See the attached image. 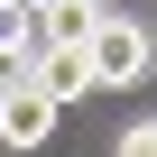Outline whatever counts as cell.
<instances>
[{
  "instance_id": "6da1fadb",
  "label": "cell",
  "mask_w": 157,
  "mask_h": 157,
  "mask_svg": "<svg viewBox=\"0 0 157 157\" xmlns=\"http://www.w3.org/2000/svg\"><path fill=\"white\" fill-rule=\"evenodd\" d=\"M83 65H93V93H139L148 65H157V37H148L129 10H102L93 37H83Z\"/></svg>"
},
{
  "instance_id": "7a4b0ae2",
  "label": "cell",
  "mask_w": 157,
  "mask_h": 157,
  "mask_svg": "<svg viewBox=\"0 0 157 157\" xmlns=\"http://www.w3.org/2000/svg\"><path fill=\"white\" fill-rule=\"evenodd\" d=\"M56 129H65V111H56L37 83H10V93H0V148H10V157H37Z\"/></svg>"
},
{
  "instance_id": "3957f363",
  "label": "cell",
  "mask_w": 157,
  "mask_h": 157,
  "mask_svg": "<svg viewBox=\"0 0 157 157\" xmlns=\"http://www.w3.org/2000/svg\"><path fill=\"white\" fill-rule=\"evenodd\" d=\"M111 157H157V120H129V129L111 139Z\"/></svg>"
},
{
  "instance_id": "277c9868",
  "label": "cell",
  "mask_w": 157,
  "mask_h": 157,
  "mask_svg": "<svg viewBox=\"0 0 157 157\" xmlns=\"http://www.w3.org/2000/svg\"><path fill=\"white\" fill-rule=\"evenodd\" d=\"M74 10H93V19H102V10H120V0H74Z\"/></svg>"
},
{
  "instance_id": "5b68a950",
  "label": "cell",
  "mask_w": 157,
  "mask_h": 157,
  "mask_svg": "<svg viewBox=\"0 0 157 157\" xmlns=\"http://www.w3.org/2000/svg\"><path fill=\"white\" fill-rule=\"evenodd\" d=\"M19 10H28V19H46V10H56V0H19Z\"/></svg>"
}]
</instances>
